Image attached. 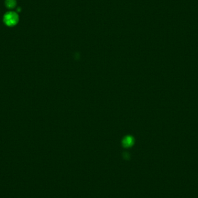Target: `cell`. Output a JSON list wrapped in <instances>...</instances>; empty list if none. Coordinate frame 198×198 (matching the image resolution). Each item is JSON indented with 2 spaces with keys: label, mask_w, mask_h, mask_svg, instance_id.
Here are the masks:
<instances>
[{
  "label": "cell",
  "mask_w": 198,
  "mask_h": 198,
  "mask_svg": "<svg viewBox=\"0 0 198 198\" xmlns=\"http://www.w3.org/2000/svg\"><path fill=\"white\" fill-rule=\"evenodd\" d=\"M19 20L18 14L15 12L10 11L7 12L3 18L4 23L9 27H12L16 25Z\"/></svg>",
  "instance_id": "6da1fadb"
},
{
  "label": "cell",
  "mask_w": 198,
  "mask_h": 198,
  "mask_svg": "<svg viewBox=\"0 0 198 198\" xmlns=\"http://www.w3.org/2000/svg\"><path fill=\"white\" fill-rule=\"evenodd\" d=\"M16 0H5V6L9 9H13L16 6Z\"/></svg>",
  "instance_id": "7a4b0ae2"
},
{
  "label": "cell",
  "mask_w": 198,
  "mask_h": 198,
  "mask_svg": "<svg viewBox=\"0 0 198 198\" xmlns=\"http://www.w3.org/2000/svg\"><path fill=\"white\" fill-rule=\"evenodd\" d=\"M18 12H20L21 11V9H20V8H18V10H17Z\"/></svg>",
  "instance_id": "3957f363"
}]
</instances>
